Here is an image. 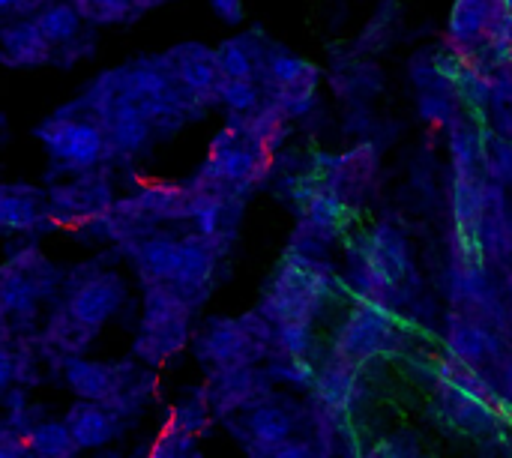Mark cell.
<instances>
[{"mask_svg":"<svg viewBox=\"0 0 512 458\" xmlns=\"http://www.w3.org/2000/svg\"><path fill=\"white\" fill-rule=\"evenodd\" d=\"M18 435H21V444H24V453L27 458H75L78 456V447L66 429L63 420H36V423H21L15 426Z\"/></svg>","mask_w":512,"mask_h":458,"instance_id":"cell-21","label":"cell"},{"mask_svg":"<svg viewBox=\"0 0 512 458\" xmlns=\"http://www.w3.org/2000/svg\"><path fill=\"white\" fill-rule=\"evenodd\" d=\"M510 24L507 0H456L447 24V45L456 57L474 60L495 54Z\"/></svg>","mask_w":512,"mask_h":458,"instance_id":"cell-13","label":"cell"},{"mask_svg":"<svg viewBox=\"0 0 512 458\" xmlns=\"http://www.w3.org/2000/svg\"><path fill=\"white\" fill-rule=\"evenodd\" d=\"M30 372V339L0 336V402Z\"/></svg>","mask_w":512,"mask_h":458,"instance_id":"cell-23","label":"cell"},{"mask_svg":"<svg viewBox=\"0 0 512 458\" xmlns=\"http://www.w3.org/2000/svg\"><path fill=\"white\" fill-rule=\"evenodd\" d=\"M60 273L39 246H27L0 264V336L30 339L45 303H54Z\"/></svg>","mask_w":512,"mask_h":458,"instance_id":"cell-4","label":"cell"},{"mask_svg":"<svg viewBox=\"0 0 512 458\" xmlns=\"http://www.w3.org/2000/svg\"><path fill=\"white\" fill-rule=\"evenodd\" d=\"M189 183L186 186H147L126 198H117L111 213L102 222V234L114 237L117 243H126L132 237L159 231L171 222H189Z\"/></svg>","mask_w":512,"mask_h":458,"instance_id":"cell-10","label":"cell"},{"mask_svg":"<svg viewBox=\"0 0 512 458\" xmlns=\"http://www.w3.org/2000/svg\"><path fill=\"white\" fill-rule=\"evenodd\" d=\"M39 3H42V0H0V21L30 15Z\"/></svg>","mask_w":512,"mask_h":458,"instance_id":"cell-30","label":"cell"},{"mask_svg":"<svg viewBox=\"0 0 512 458\" xmlns=\"http://www.w3.org/2000/svg\"><path fill=\"white\" fill-rule=\"evenodd\" d=\"M192 348L210 375L252 369L276 348V330L261 312L243 318H213L198 330Z\"/></svg>","mask_w":512,"mask_h":458,"instance_id":"cell-6","label":"cell"},{"mask_svg":"<svg viewBox=\"0 0 512 458\" xmlns=\"http://www.w3.org/2000/svg\"><path fill=\"white\" fill-rule=\"evenodd\" d=\"M78 453L81 450H99V447H108L120 432H123V423L126 417L108 405H96V402H75L69 405L66 417H63Z\"/></svg>","mask_w":512,"mask_h":458,"instance_id":"cell-19","label":"cell"},{"mask_svg":"<svg viewBox=\"0 0 512 458\" xmlns=\"http://www.w3.org/2000/svg\"><path fill=\"white\" fill-rule=\"evenodd\" d=\"M195 306L171 288H144V312L132 354L144 366H162L189 342Z\"/></svg>","mask_w":512,"mask_h":458,"instance_id":"cell-9","label":"cell"},{"mask_svg":"<svg viewBox=\"0 0 512 458\" xmlns=\"http://www.w3.org/2000/svg\"><path fill=\"white\" fill-rule=\"evenodd\" d=\"M87 99L96 102H114L129 111H135L141 120L153 126L159 138L177 132L189 117H198L201 111L192 105V99L180 90L174 75L168 72L162 54L123 63L111 72H102L87 90Z\"/></svg>","mask_w":512,"mask_h":458,"instance_id":"cell-3","label":"cell"},{"mask_svg":"<svg viewBox=\"0 0 512 458\" xmlns=\"http://www.w3.org/2000/svg\"><path fill=\"white\" fill-rule=\"evenodd\" d=\"M87 24H123L141 15L135 0H69Z\"/></svg>","mask_w":512,"mask_h":458,"instance_id":"cell-24","label":"cell"},{"mask_svg":"<svg viewBox=\"0 0 512 458\" xmlns=\"http://www.w3.org/2000/svg\"><path fill=\"white\" fill-rule=\"evenodd\" d=\"M324 306V285L303 255H291L273 273L258 312L273 324H309Z\"/></svg>","mask_w":512,"mask_h":458,"instance_id":"cell-11","label":"cell"},{"mask_svg":"<svg viewBox=\"0 0 512 458\" xmlns=\"http://www.w3.org/2000/svg\"><path fill=\"white\" fill-rule=\"evenodd\" d=\"M210 6H213V12H216L222 21H228V24H240L243 15H246L243 0H210Z\"/></svg>","mask_w":512,"mask_h":458,"instance_id":"cell-28","label":"cell"},{"mask_svg":"<svg viewBox=\"0 0 512 458\" xmlns=\"http://www.w3.org/2000/svg\"><path fill=\"white\" fill-rule=\"evenodd\" d=\"M114 201L117 195L102 168L87 174H72L48 189L51 228H87V225L102 228Z\"/></svg>","mask_w":512,"mask_h":458,"instance_id":"cell-12","label":"cell"},{"mask_svg":"<svg viewBox=\"0 0 512 458\" xmlns=\"http://www.w3.org/2000/svg\"><path fill=\"white\" fill-rule=\"evenodd\" d=\"M168 72L180 84V90L192 99V105L204 114L207 108L219 105V87L222 72L216 63V48H207L201 42H183L162 54Z\"/></svg>","mask_w":512,"mask_h":458,"instance_id":"cell-14","label":"cell"},{"mask_svg":"<svg viewBox=\"0 0 512 458\" xmlns=\"http://www.w3.org/2000/svg\"><path fill=\"white\" fill-rule=\"evenodd\" d=\"M261 458H318V453L309 447V444H303V441H288V444H282V447H276L273 453H267V456Z\"/></svg>","mask_w":512,"mask_h":458,"instance_id":"cell-29","label":"cell"},{"mask_svg":"<svg viewBox=\"0 0 512 458\" xmlns=\"http://www.w3.org/2000/svg\"><path fill=\"white\" fill-rule=\"evenodd\" d=\"M30 18L39 27V33L45 36V42L51 45L54 60H66L69 48H75L87 39L84 36L87 21L81 18V12L69 0H42L30 12Z\"/></svg>","mask_w":512,"mask_h":458,"instance_id":"cell-20","label":"cell"},{"mask_svg":"<svg viewBox=\"0 0 512 458\" xmlns=\"http://www.w3.org/2000/svg\"><path fill=\"white\" fill-rule=\"evenodd\" d=\"M126 300V282L99 267H81L63 288L54 303L45 330L39 336L42 351H48L57 363L69 357H84L90 342L102 333V327L120 312Z\"/></svg>","mask_w":512,"mask_h":458,"instance_id":"cell-2","label":"cell"},{"mask_svg":"<svg viewBox=\"0 0 512 458\" xmlns=\"http://www.w3.org/2000/svg\"><path fill=\"white\" fill-rule=\"evenodd\" d=\"M120 249L126 252L144 288H171L186 303L198 306L210 294L216 264L228 246L192 231L189 234L150 231L120 243Z\"/></svg>","mask_w":512,"mask_h":458,"instance_id":"cell-1","label":"cell"},{"mask_svg":"<svg viewBox=\"0 0 512 458\" xmlns=\"http://www.w3.org/2000/svg\"><path fill=\"white\" fill-rule=\"evenodd\" d=\"M210 405L204 402V396H198V399H186V402H180L174 411H171V420H168V426L165 429H171V432H180V435H189V438H198L201 432H204V426L210 423Z\"/></svg>","mask_w":512,"mask_h":458,"instance_id":"cell-25","label":"cell"},{"mask_svg":"<svg viewBox=\"0 0 512 458\" xmlns=\"http://www.w3.org/2000/svg\"><path fill=\"white\" fill-rule=\"evenodd\" d=\"M0 458H27L15 423H6V426L0 429Z\"/></svg>","mask_w":512,"mask_h":458,"instance_id":"cell-27","label":"cell"},{"mask_svg":"<svg viewBox=\"0 0 512 458\" xmlns=\"http://www.w3.org/2000/svg\"><path fill=\"white\" fill-rule=\"evenodd\" d=\"M51 228L48 192L30 183H0V231L33 234Z\"/></svg>","mask_w":512,"mask_h":458,"instance_id":"cell-16","label":"cell"},{"mask_svg":"<svg viewBox=\"0 0 512 458\" xmlns=\"http://www.w3.org/2000/svg\"><path fill=\"white\" fill-rule=\"evenodd\" d=\"M387 342V324L375 312H357L348 327H342V348L348 357L375 354Z\"/></svg>","mask_w":512,"mask_h":458,"instance_id":"cell-22","label":"cell"},{"mask_svg":"<svg viewBox=\"0 0 512 458\" xmlns=\"http://www.w3.org/2000/svg\"><path fill=\"white\" fill-rule=\"evenodd\" d=\"M135 3H138L141 12H147V9H153V6H159V3H165V0H135Z\"/></svg>","mask_w":512,"mask_h":458,"instance_id":"cell-31","label":"cell"},{"mask_svg":"<svg viewBox=\"0 0 512 458\" xmlns=\"http://www.w3.org/2000/svg\"><path fill=\"white\" fill-rule=\"evenodd\" d=\"M234 432L246 441V447L252 453H273L276 447L288 444L294 435V417L285 405H276L273 399L237 414V426Z\"/></svg>","mask_w":512,"mask_h":458,"instance_id":"cell-17","label":"cell"},{"mask_svg":"<svg viewBox=\"0 0 512 458\" xmlns=\"http://www.w3.org/2000/svg\"><path fill=\"white\" fill-rule=\"evenodd\" d=\"M201 396L210 405V414L234 417V414H243V411L267 402L270 384H267V375H261L255 366L252 369H234V372L210 375V384Z\"/></svg>","mask_w":512,"mask_h":458,"instance_id":"cell-15","label":"cell"},{"mask_svg":"<svg viewBox=\"0 0 512 458\" xmlns=\"http://www.w3.org/2000/svg\"><path fill=\"white\" fill-rule=\"evenodd\" d=\"M51 60H54V51L30 15L0 21V66L36 69V66L51 63Z\"/></svg>","mask_w":512,"mask_h":458,"instance_id":"cell-18","label":"cell"},{"mask_svg":"<svg viewBox=\"0 0 512 458\" xmlns=\"http://www.w3.org/2000/svg\"><path fill=\"white\" fill-rule=\"evenodd\" d=\"M60 375H63V384L81 402L108 405V408L120 411L123 417H129L132 411H138L144 405L147 387H150L147 372L129 360L108 363V360L69 357L60 363Z\"/></svg>","mask_w":512,"mask_h":458,"instance_id":"cell-7","label":"cell"},{"mask_svg":"<svg viewBox=\"0 0 512 458\" xmlns=\"http://www.w3.org/2000/svg\"><path fill=\"white\" fill-rule=\"evenodd\" d=\"M267 168H270V153L243 132L237 117H231L228 126L213 138L210 153L192 183L243 198L252 186L264 180Z\"/></svg>","mask_w":512,"mask_h":458,"instance_id":"cell-8","label":"cell"},{"mask_svg":"<svg viewBox=\"0 0 512 458\" xmlns=\"http://www.w3.org/2000/svg\"><path fill=\"white\" fill-rule=\"evenodd\" d=\"M36 138L45 147L51 165L66 177L99 171L105 162H111V147L102 123L81 99L45 117L36 126Z\"/></svg>","mask_w":512,"mask_h":458,"instance_id":"cell-5","label":"cell"},{"mask_svg":"<svg viewBox=\"0 0 512 458\" xmlns=\"http://www.w3.org/2000/svg\"><path fill=\"white\" fill-rule=\"evenodd\" d=\"M147 458H201L198 453V438L162 429V435L150 444Z\"/></svg>","mask_w":512,"mask_h":458,"instance_id":"cell-26","label":"cell"}]
</instances>
